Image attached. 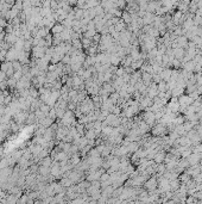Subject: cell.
<instances>
[{"label": "cell", "mask_w": 202, "mask_h": 204, "mask_svg": "<svg viewBox=\"0 0 202 204\" xmlns=\"http://www.w3.org/2000/svg\"><path fill=\"white\" fill-rule=\"evenodd\" d=\"M19 53H20V51L15 50L13 47L10 48V49L7 50L5 61H7V62H14V61H18V58H19Z\"/></svg>", "instance_id": "1"}, {"label": "cell", "mask_w": 202, "mask_h": 204, "mask_svg": "<svg viewBox=\"0 0 202 204\" xmlns=\"http://www.w3.org/2000/svg\"><path fill=\"white\" fill-rule=\"evenodd\" d=\"M48 117H49L50 119H52L53 122H55V121L57 119V116H56V110H55L53 107H52V109L50 110V112L48 114Z\"/></svg>", "instance_id": "16"}, {"label": "cell", "mask_w": 202, "mask_h": 204, "mask_svg": "<svg viewBox=\"0 0 202 204\" xmlns=\"http://www.w3.org/2000/svg\"><path fill=\"white\" fill-rule=\"evenodd\" d=\"M52 162H53V160H52L50 156H46V158H44V159L41 160L39 166H44V167H50V166L52 165Z\"/></svg>", "instance_id": "10"}, {"label": "cell", "mask_w": 202, "mask_h": 204, "mask_svg": "<svg viewBox=\"0 0 202 204\" xmlns=\"http://www.w3.org/2000/svg\"><path fill=\"white\" fill-rule=\"evenodd\" d=\"M38 172H39L42 176H48L49 172H50V167H44V166H39Z\"/></svg>", "instance_id": "14"}, {"label": "cell", "mask_w": 202, "mask_h": 204, "mask_svg": "<svg viewBox=\"0 0 202 204\" xmlns=\"http://www.w3.org/2000/svg\"><path fill=\"white\" fill-rule=\"evenodd\" d=\"M34 204H41V202H36V203H34Z\"/></svg>", "instance_id": "21"}, {"label": "cell", "mask_w": 202, "mask_h": 204, "mask_svg": "<svg viewBox=\"0 0 202 204\" xmlns=\"http://www.w3.org/2000/svg\"><path fill=\"white\" fill-rule=\"evenodd\" d=\"M165 156H167V154H165V152H158L156 155H155V161H157L158 163H162L164 160H165Z\"/></svg>", "instance_id": "11"}, {"label": "cell", "mask_w": 202, "mask_h": 204, "mask_svg": "<svg viewBox=\"0 0 202 204\" xmlns=\"http://www.w3.org/2000/svg\"><path fill=\"white\" fill-rule=\"evenodd\" d=\"M7 86H8L10 88H12V90H15L17 81H15L13 78H10V79H7Z\"/></svg>", "instance_id": "17"}, {"label": "cell", "mask_w": 202, "mask_h": 204, "mask_svg": "<svg viewBox=\"0 0 202 204\" xmlns=\"http://www.w3.org/2000/svg\"><path fill=\"white\" fill-rule=\"evenodd\" d=\"M143 121L148 124V125H152L155 122H156V117H155V114L151 112V111H146L143 116Z\"/></svg>", "instance_id": "4"}, {"label": "cell", "mask_w": 202, "mask_h": 204, "mask_svg": "<svg viewBox=\"0 0 202 204\" xmlns=\"http://www.w3.org/2000/svg\"><path fill=\"white\" fill-rule=\"evenodd\" d=\"M56 69H57V65H52V63H50L49 67H48V72H56Z\"/></svg>", "instance_id": "18"}, {"label": "cell", "mask_w": 202, "mask_h": 204, "mask_svg": "<svg viewBox=\"0 0 202 204\" xmlns=\"http://www.w3.org/2000/svg\"><path fill=\"white\" fill-rule=\"evenodd\" d=\"M39 110L42 111V112H43L44 115H46V116H48V114L50 112L51 107H50L49 105H46V104H44V103H42V102H41V105H39Z\"/></svg>", "instance_id": "12"}, {"label": "cell", "mask_w": 202, "mask_h": 204, "mask_svg": "<svg viewBox=\"0 0 202 204\" xmlns=\"http://www.w3.org/2000/svg\"><path fill=\"white\" fill-rule=\"evenodd\" d=\"M30 112H25V111H20V112H18L12 119L17 123V124H19V125H23L24 123H26L27 121V117H29Z\"/></svg>", "instance_id": "2"}, {"label": "cell", "mask_w": 202, "mask_h": 204, "mask_svg": "<svg viewBox=\"0 0 202 204\" xmlns=\"http://www.w3.org/2000/svg\"><path fill=\"white\" fill-rule=\"evenodd\" d=\"M70 179H62V185H65V186H69V185H70Z\"/></svg>", "instance_id": "19"}, {"label": "cell", "mask_w": 202, "mask_h": 204, "mask_svg": "<svg viewBox=\"0 0 202 204\" xmlns=\"http://www.w3.org/2000/svg\"><path fill=\"white\" fill-rule=\"evenodd\" d=\"M64 26L61 24V23H56L53 26H52V29L50 30V32L52 33V35H60V33H62L63 31H64Z\"/></svg>", "instance_id": "6"}, {"label": "cell", "mask_w": 202, "mask_h": 204, "mask_svg": "<svg viewBox=\"0 0 202 204\" xmlns=\"http://www.w3.org/2000/svg\"><path fill=\"white\" fill-rule=\"evenodd\" d=\"M0 204H3V203H1V202H0Z\"/></svg>", "instance_id": "22"}, {"label": "cell", "mask_w": 202, "mask_h": 204, "mask_svg": "<svg viewBox=\"0 0 202 204\" xmlns=\"http://www.w3.org/2000/svg\"><path fill=\"white\" fill-rule=\"evenodd\" d=\"M11 68H12V62L5 61V62H1V63H0V70L4 72V73H7Z\"/></svg>", "instance_id": "9"}, {"label": "cell", "mask_w": 202, "mask_h": 204, "mask_svg": "<svg viewBox=\"0 0 202 204\" xmlns=\"http://www.w3.org/2000/svg\"><path fill=\"white\" fill-rule=\"evenodd\" d=\"M121 21L126 24V25H131L132 24V14H130L127 11H124L121 14Z\"/></svg>", "instance_id": "7"}, {"label": "cell", "mask_w": 202, "mask_h": 204, "mask_svg": "<svg viewBox=\"0 0 202 204\" xmlns=\"http://www.w3.org/2000/svg\"><path fill=\"white\" fill-rule=\"evenodd\" d=\"M18 61H19L23 66L25 65H30L31 62V53H26V51H20L19 53V58H18Z\"/></svg>", "instance_id": "3"}, {"label": "cell", "mask_w": 202, "mask_h": 204, "mask_svg": "<svg viewBox=\"0 0 202 204\" xmlns=\"http://www.w3.org/2000/svg\"><path fill=\"white\" fill-rule=\"evenodd\" d=\"M38 123H39V127H43V128L48 129V128H50V127L53 124V121H52V119H50L49 117H45V118L41 119Z\"/></svg>", "instance_id": "8"}, {"label": "cell", "mask_w": 202, "mask_h": 204, "mask_svg": "<svg viewBox=\"0 0 202 204\" xmlns=\"http://www.w3.org/2000/svg\"><path fill=\"white\" fill-rule=\"evenodd\" d=\"M36 121H37V117H36V115L30 112V115H29V117H27L26 123H27V124H34V122H36ZM37 122H38V121H37Z\"/></svg>", "instance_id": "15"}, {"label": "cell", "mask_w": 202, "mask_h": 204, "mask_svg": "<svg viewBox=\"0 0 202 204\" xmlns=\"http://www.w3.org/2000/svg\"><path fill=\"white\" fill-rule=\"evenodd\" d=\"M4 197H5V193H4V192H0V199L3 200V199H4Z\"/></svg>", "instance_id": "20"}, {"label": "cell", "mask_w": 202, "mask_h": 204, "mask_svg": "<svg viewBox=\"0 0 202 204\" xmlns=\"http://www.w3.org/2000/svg\"><path fill=\"white\" fill-rule=\"evenodd\" d=\"M18 40H19V38H18V37H17L14 33H6L5 40H4V41H5L10 47H13Z\"/></svg>", "instance_id": "5"}, {"label": "cell", "mask_w": 202, "mask_h": 204, "mask_svg": "<svg viewBox=\"0 0 202 204\" xmlns=\"http://www.w3.org/2000/svg\"><path fill=\"white\" fill-rule=\"evenodd\" d=\"M12 67H13L14 72H19V70H22L23 65H22L19 61H14V62H12Z\"/></svg>", "instance_id": "13"}]
</instances>
